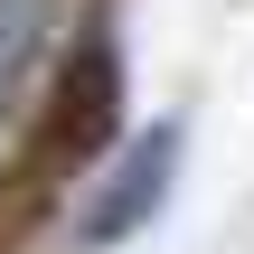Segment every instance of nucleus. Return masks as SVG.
Here are the masks:
<instances>
[{"instance_id":"2","label":"nucleus","mask_w":254,"mask_h":254,"mask_svg":"<svg viewBox=\"0 0 254 254\" xmlns=\"http://www.w3.org/2000/svg\"><path fill=\"white\" fill-rule=\"evenodd\" d=\"M57 28H66V0H0V123L19 113L28 75H38L47 47H57Z\"/></svg>"},{"instance_id":"1","label":"nucleus","mask_w":254,"mask_h":254,"mask_svg":"<svg viewBox=\"0 0 254 254\" xmlns=\"http://www.w3.org/2000/svg\"><path fill=\"white\" fill-rule=\"evenodd\" d=\"M170 170H179V132H151V141H132L123 160H113V179L85 198V217H75V236L85 245H123L160 198H170Z\"/></svg>"}]
</instances>
